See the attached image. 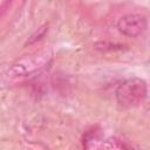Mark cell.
<instances>
[{
    "instance_id": "obj_1",
    "label": "cell",
    "mask_w": 150,
    "mask_h": 150,
    "mask_svg": "<svg viewBox=\"0 0 150 150\" xmlns=\"http://www.w3.org/2000/svg\"><path fill=\"white\" fill-rule=\"evenodd\" d=\"M146 82L139 77H130L116 88L115 96L120 107L129 109L139 104L146 96Z\"/></svg>"
},
{
    "instance_id": "obj_2",
    "label": "cell",
    "mask_w": 150,
    "mask_h": 150,
    "mask_svg": "<svg viewBox=\"0 0 150 150\" xmlns=\"http://www.w3.org/2000/svg\"><path fill=\"white\" fill-rule=\"evenodd\" d=\"M117 28L123 35L135 38L145 30L146 19L139 14H127L118 20Z\"/></svg>"
}]
</instances>
